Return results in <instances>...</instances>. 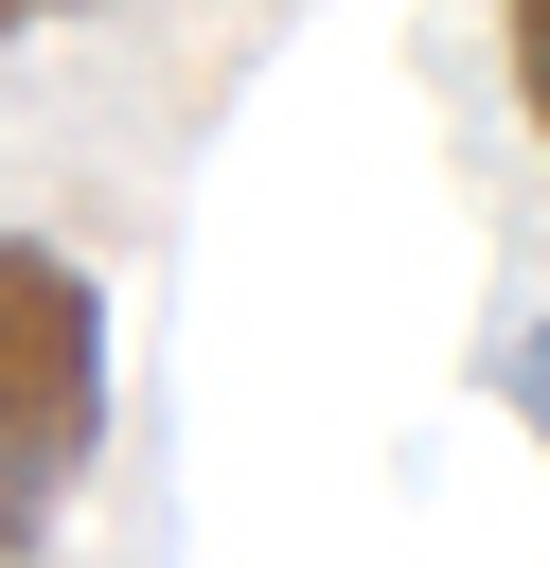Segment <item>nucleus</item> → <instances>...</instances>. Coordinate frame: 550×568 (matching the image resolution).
Listing matches in <instances>:
<instances>
[{
  "instance_id": "f257e3e1",
  "label": "nucleus",
  "mask_w": 550,
  "mask_h": 568,
  "mask_svg": "<svg viewBox=\"0 0 550 568\" xmlns=\"http://www.w3.org/2000/svg\"><path fill=\"white\" fill-rule=\"evenodd\" d=\"M89 462H106V284L53 231H0V550H53Z\"/></svg>"
},
{
  "instance_id": "f03ea898",
  "label": "nucleus",
  "mask_w": 550,
  "mask_h": 568,
  "mask_svg": "<svg viewBox=\"0 0 550 568\" xmlns=\"http://www.w3.org/2000/svg\"><path fill=\"white\" fill-rule=\"evenodd\" d=\"M497 36H515V106H532V142H550V0H497Z\"/></svg>"
},
{
  "instance_id": "39448f33",
  "label": "nucleus",
  "mask_w": 550,
  "mask_h": 568,
  "mask_svg": "<svg viewBox=\"0 0 550 568\" xmlns=\"http://www.w3.org/2000/svg\"><path fill=\"white\" fill-rule=\"evenodd\" d=\"M0 568H35V550H0Z\"/></svg>"
},
{
  "instance_id": "7ed1b4c3",
  "label": "nucleus",
  "mask_w": 550,
  "mask_h": 568,
  "mask_svg": "<svg viewBox=\"0 0 550 568\" xmlns=\"http://www.w3.org/2000/svg\"><path fill=\"white\" fill-rule=\"evenodd\" d=\"M515 408H532V426H550V320H532V337H515Z\"/></svg>"
},
{
  "instance_id": "20e7f679",
  "label": "nucleus",
  "mask_w": 550,
  "mask_h": 568,
  "mask_svg": "<svg viewBox=\"0 0 550 568\" xmlns=\"http://www.w3.org/2000/svg\"><path fill=\"white\" fill-rule=\"evenodd\" d=\"M53 18H106V0H0V53H18V36H53Z\"/></svg>"
}]
</instances>
